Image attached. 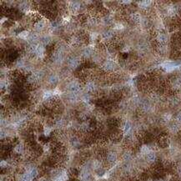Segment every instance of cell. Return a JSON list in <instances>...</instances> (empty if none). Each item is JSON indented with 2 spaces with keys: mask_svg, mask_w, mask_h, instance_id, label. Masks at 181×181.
<instances>
[{
  "mask_svg": "<svg viewBox=\"0 0 181 181\" xmlns=\"http://www.w3.org/2000/svg\"><path fill=\"white\" fill-rule=\"evenodd\" d=\"M23 148L21 145H17V147H16V149H15L16 152H18V153H21V152L23 151Z\"/></svg>",
  "mask_w": 181,
  "mask_h": 181,
  "instance_id": "7a4b0ae2",
  "label": "cell"
},
{
  "mask_svg": "<svg viewBox=\"0 0 181 181\" xmlns=\"http://www.w3.org/2000/svg\"><path fill=\"white\" fill-rule=\"evenodd\" d=\"M31 174V177L33 178V177H35L37 174H38V172H37L36 169H33V171H31V174Z\"/></svg>",
  "mask_w": 181,
  "mask_h": 181,
  "instance_id": "3957f363",
  "label": "cell"
},
{
  "mask_svg": "<svg viewBox=\"0 0 181 181\" xmlns=\"http://www.w3.org/2000/svg\"><path fill=\"white\" fill-rule=\"evenodd\" d=\"M28 33H27V32H25V33H24V32H23L22 33H20V34H19V36H20V37H27V36H28Z\"/></svg>",
  "mask_w": 181,
  "mask_h": 181,
  "instance_id": "277c9868",
  "label": "cell"
},
{
  "mask_svg": "<svg viewBox=\"0 0 181 181\" xmlns=\"http://www.w3.org/2000/svg\"><path fill=\"white\" fill-rule=\"evenodd\" d=\"M115 155L113 154H109L108 156V160L109 161H110V162H112V161H114L115 160Z\"/></svg>",
  "mask_w": 181,
  "mask_h": 181,
  "instance_id": "6da1fadb",
  "label": "cell"
}]
</instances>
